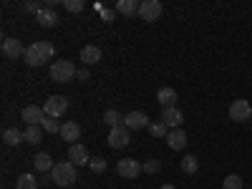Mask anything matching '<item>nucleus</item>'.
<instances>
[{
    "label": "nucleus",
    "instance_id": "obj_1",
    "mask_svg": "<svg viewBox=\"0 0 252 189\" xmlns=\"http://www.w3.org/2000/svg\"><path fill=\"white\" fill-rule=\"evenodd\" d=\"M53 56H56V48H53L51 40H35L33 46L26 48L23 58H26L28 66H46L48 61H53Z\"/></svg>",
    "mask_w": 252,
    "mask_h": 189
},
{
    "label": "nucleus",
    "instance_id": "obj_2",
    "mask_svg": "<svg viewBox=\"0 0 252 189\" xmlns=\"http://www.w3.org/2000/svg\"><path fill=\"white\" fill-rule=\"evenodd\" d=\"M76 164L73 161H58L51 172V182L58 184V187H71L76 182Z\"/></svg>",
    "mask_w": 252,
    "mask_h": 189
},
{
    "label": "nucleus",
    "instance_id": "obj_3",
    "mask_svg": "<svg viewBox=\"0 0 252 189\" xmlns=\"http://www.w3.org/2000/svg\"><path fill=\"white\" fill-rule=\"evenodd\" d=\"M76 66H73V61H66V58H61V61H53V66H51V78L56 83H68L76 78Z\"/></svg>",
    "mask_w": 252,
    "mask_h": 189
},
{
    "label": "nucleus",
    "instance_id": "obj_4",
    "mask_svg": "<svg viewBox=\"0 0 252 189\" xmlns=\"http://www.w3.org/2000/svg\"><path fill=\"white\" fill-rule=\"evenodd\" d=\"M141 172H144V164H139L136 159H121L116 164V174L124 179H136Z\"/></svg>",
    "mask_w": 252,
    "mask_h": 189
},
{
    "label": "nucleus",
    "instance_id": "obj_5",
    "mask_svg": "<svg viewBox=\"0 0 252 189\" xmlns=\"http://www.w3.org/2000/svg\"><path fill=\"white\" fill-rule=\"evenodd\" d=\"M161 3L159 0H144V3H139V18L146 20V23H154V20H159L161 15Z\"/></svg>",
    "mask_w": 252,
    "mask_h": 189
},
{
    "label": "nucleus",
    "instance_id": "obj_6",
    "mask_svg": "<svg viewBox=\"0 0 252 189\" xmlns=\"http://www.w3.org/2000/svg\"><path fill=\"white\" fill-rule=\"evenodd\" d=\"M43 111H46V116H53V119L63 116V114L68 111V98L66 96H51L43 103Z\"/></svg>",
    "mask_w": 252,
    "mask_h": 189
},
{
    "label": "nucleus",
    "instance_id": "obj_7",
    "mask_svg": "<svg viewBox=\"0 0 252 189\" xmlns=\"http://www.w3.org/2000/svg\"><path fill=\"white\" fill-rule=\"evenodd\" d=\"M149 116H146L144 111H131V114H126L124 116V126L129 131H139V129H149Z\"/></svg>",
    "mask_w": 252,
    "mask_h": 189
},
{
    "label": "nucleus",
    "instance_id": "obj_8",
    "mask_svg": "<svg viewBox=\"0 0 252 189\" xmlns=\"http://www.w3.org/2000/svg\"><path fill=\"white\" fill-rule=\"evenodd\" d=\"M250 116H252L250 101H245V98L232 101V106H229V119H232V121H247Z\"/></svg>",
    "mask_w": 252,
    "mask_h": 189
},
{
    "label": "nucleus",
    "instance_id": "obj_9",
    "mask_svg": "<svg viewBox=\"0 0 252 189\" xmlns=\"http://www.w3.org/2000/svg\"><path fill=\"white\" fill-rule=\"evenodd\" d=\"M129 139H131V131L121 124V126H116V129H111V134H109V146H111V149H124V146L129 144Z\"/></svg>",
    "mask_w": 252,
    "mask_h": 189
},
{
    "label": "nucleus",
    "instance_id": "obj_10",
    "mask_svg": "<svg viewBox=\"0 0 252 189\" xmlns=\"http://www.w3.org/2000/svg\"><path fill=\"white\" fill-rule=\"evenodd\" d=\"M161 121L169 126V129H182V124H184V114L177 109V106H172V109H164L161 111Z\"/></svg>",
    "mask_w": 252,
    "mask_h": 189
},
{
    "label": "nucleus",
    "instance_id": "obj_11",
    "mask_svg": "<svg viewBox=\"0 0 252 189\" xmlns=\"http://www.w3.org/2000/svg\"><path fill=\"white\" fill-rule=\"evenodd\" d=\"M68 159L76 164V166H83V164H91V157H89V149L81 144H71L68 149Z\"/></svg>",
    "mask_w": 252,
    "mask_h": 189
},
{
    "label": "nucleus",
    "instance_id": "obj_12",
    "mask_svg": "<svg viewBox=\"0 0 252 189\" xmlns=\"http://www.w3.org/2000/svg\"><path fill=\"white\" fill-rule=\"evenodd\" d=\"M3 56L5 58H18V56H26V48L18 38H3Z\"/></svg>",
    "mask_w": 252,
    "mask_h": 189
},
{
    "label": "nucleus",
    "instance_id": "obj_13",
    "mask_svg": "<svg viewBox=\"0 0 252 189\" xmlns=\"http://www.w3.org/2000/svg\"><path fill=\"white\" fill-rule=\"evenodd\" d=\"M43 119H46L43 106H26V109H23V121H26L28 126H38Z\"/></svg>",
    "mask_w": 252,
    "mask_h": 189
},
{
    "label": "nucleus",
    "instance_id": "obj_14",
    "mask_svg": "<svg viewBox=\"0 0 252 189\" xmlns=\"http://www.w3.org/2000/svg\"><path fill=\"white\" fill-rule=\"evenodd\" d=\"M157 101L161 103L164 109H172V106H177V91L172 86H161L157 91Z\"/></svg>",
    "mask_w": 252,
    "mask_h": 189
},
{
    "label": "nucleus",
    "instance_id": "obj_15",
    "mask_svg": "<svg viewBox=\"0 0 252 189\" xmlns=\"http://www.w3.org/2000/svg\"><path fill=\"white\" fill-rule=\"evenodd\" d=\"M166 144H169V149L182 152L184 146H187V134H184L182 129H172L169 134H166Z\"/></svg>",
    "mask_w": 252,
    "mask_h": 189
},
{
    "label": "nucleus",
    "instance_id": "obj_16",
    "mask_svg": "<svg viewBox=\"0 0 252 189\" xmlns=\"http://www.w3.org/2000/svg\"><path fill=\"white\" fill-rule=\"evenodd\" d=\"M81 61L86 63V66H96L101 61V48L98 46H83L81 48Z\"/></svg>",
    "mask_w": 252,
    "mask_h": 189
},
{
    "label": "nucleus",
    "instance_id": "obj_17",
    "mask_svg": "<svg viewBox=\"0 0 252 189\" xmlns=\"http://www.w3.org/2000/svg\"><path fill=\"white\" fill-rule=\"evenodd\" d=\"M61 136L66 139V141H78V136H81V126L76 124V121H66V124H61Z\"/></svg>",
    "mask_w": 252,
    "mask_h": 189
},
{
    "label": "nucleus",
    "instance_id": "obj_18",
    "mask_svg": "<svg viewBox=\"0 0 252 189\" xmlns=\"http://www.w3.org/2000/svg\"><path fill=\"white\" fill-rule=\"evenodd\" d=\"M33 164H35V169L38 172H53V159H51V154H46V152H38L35 157H33Z\"/></svg>",
    "mask_w": 252,
    "mask_h": 189
},
{
    "label": "nucleus",
    "instance_id": "obj_19",
    "mask_svg": "<svg viewBox=\"0 0 252 189\" xmlns=\"http://www.w3.org/2000/svg\"><path fill=\"white\" fill-rule=\"evenodd\" d=\"M35 20H38V23L43 26V28H53V26L58 23V15H56V10H51V8H43V10H40V13L35 15Z\"/></svg>",
    "mask_w": 252,
    "mask_h": 189
},
{
    "label": "nucleus",
    "instance_id": "obj_20",
    "mask_svg": "<svg viewBox=\"0 0 252 189\" xmlns=\"http://www.w3.org/2000/svg\"><path fill=\"white\" fill-rule=\"evenodd\" d=\"M116 13H121V15H139L136 0H119V3H116Z\"/></svg>",
    "mask_w": 252,
    "mask_h": 189
},
{
    "label": "nucleus",
    "instance_id": "obj_21",
    "mask_svg": "<svg viewBox=\"0 0 252 189\" xmlns=\"http://www.w3.org/2000/svg\"><path fill=\"white\" fill-rule=\"evenodd\" d=\"M23 139H26V134L20 131V129H5V131H3V141H5L8 146H18Z\"/></svg>",
    "mask_w": 252,
    "mask_h": 189
},
{
    "label": "nucleus",
    "instance_id": "obj_22",
    "mask_svg": "<svg viewBox=\"0 0 252 189\" xmlns=\"http://www.w3.org/2000/svg\"><path fill=\"white\" fill-rule=\"evenodd\" d=\"M26 141H31V144H40V139H43V126H26Z\"/></svg>",
    "mask_w": 252,
    "mask_h": 189
},
{
    "label": "nucleus",
    "instance_id": "obj_23",
    "mask_svg": "<svg viewBox=\"0 0 252 189\" xmlns=\"http://www.w3.org/2000/svg\"><path fill=\"white\" fill-rule=\"evenodd\" d=\"M15 189H38V179L33 174H20L15 182Z\"/></svg>",
    "mask_w": 252,
    "mask_h": 189
},
{
    "label": "nucleus",
    "instance_id": "obj_24",
    "mask_svg": "<svg viewBox=\"0 0 252 189\" xmlns=\"http://www.w3.org/2000/svg\"><path fill=\"white\" fill-rule=\"evenodd\" d=\"M197 169H199V161H197V157L187 154V157L182 159V172H184V174H197Z\"/></svg>",
    "mask_w": 252,
    "mask_h": 189
},
{
    "label": "nucleus",
    "instance_id": "obj_25",
    "mask_svg": "<svg viewBox=\"0 0 252 189\" xmlns=\"http://www.w3.org/2000/svg\"><path fill=\"white\" fill-rule=\"evenodd\" d=\"M103 124H109L111 129H116V126H121V124H124V116H121L116 109H109L106 114H103Z\"/></svg>",
    "mask_w": 252,
    "mask_h": 189
},
{
    "label": "nucleus",
    "instance_id": "obj_26",
    "mask_svg": "<svg viewBox=\"0 0 252 189\" xmlns=\"http://www.w3.org/2000/svg\"><path fill=\"white\" fill-rule=\"evenodd\" d=\"M149 131H152V136H166V134H169V126H166L164 121H152L149 124Z\"/></svg>",
    "mask_w": 252,
    "mask_h": 189
},
{
    "label": "nucleus",
    "instance_id": "obj_27",
    "mask_svg": "<svg viewBox=\"0 0 252 189\" xmlns=\"http://www.w3.org/2000/svg\"><path fill=\"white\" fill-rule=\"evenodd\" d=\"M222 187L224 189H242V177L240 174H229V177H224Z\"/></svg>",
    "mask_w": 252,
    "mask_h": 189
},
{
    "label": "nucleus",
    "instance_id": "obj_28",
    "mask_svg": "<svg viewBox=\"0 0 252 189\" xmlns=\"http://www.w3.org/2000/svg\"><path fill=\"white\" fill-rule=\"evenodd\" d=\"M40 126H43V131H48V134H56V131L61 134V126L56 124V119H53V116H46L43 121H40Z\"/></svg>",
    "mask_w": 252,
    "mask_h": 189
},
{
    "label": "nucleus",
    "instance_id": "obj_29",
    "mask_svg": "<svg viewBox=\"0 0 252 189\" xmlns=\"http://www.w3.org/2000/svg\"><path fill=\"white\" fill-rule=\"evenodd\" d=\"M89 166H91V172H94V174H103V172H106V166H109V164H106V159L96 157V159H91V164H89Z\"/></svg>",
    "mask_w": 252,
    "mask_h": 189
},
{
    "label": "nucleus",
    "instance_id": "obj_30",
    "mask_svg": "<svg viewBox=\"0 0 252 189\" xmlns=\"http://www.w3.org/2000/svg\"><path fill=\"white\" fill-rule=\"evenodd\" d=\"M161 169V161L159 159H149V161H144V172L146 174H157Z\"/></svg>",
    "mask_w": 252,
    "mask_h": 189
},
{
    "label": "nucleus",
    "instance_id": "obj_31",
    "mask_svg": "<svg viewBox=\"0 0 252 189\" xmlns=\"http://www.w3.org/2000/svg\"><path fill=\"white\" fill-rule=\"evenodd\" d=\"M63 8L68 13H78V10H83V0H63Z\"/></svg>",
    "mask_w": 252,
    "mask_h": 189
},
{
    "label": "nucleus",
    "instance_id": "obj_32",
    "mask_svg": "<svg viewBox=\"0 0 252 189\" xmlns=\"http://www.w3.org/2000/svg\"><path fill=\"white\" fill-rule=\"evenodd\" d=\"M23 10L26 13H40V10H43V5H40V3H33V0H26V3H23Z\"/></svg>",
    "mask_w": 252,
    "mask_h": 189
},
{
    "label": "nucleus",
    "instance_id": "obj_33",
    "mask_svg": "<svg viewBox=\"0 0 252 189\" xmlns=\"http://www.w3.org/2000/svg\"><path fill=\"white\" fill-rule=\"evenodd\" d=\"M101 18L106 20V23H111V18H114V10H111V8H101Z\"/></svg>",
    "mask_w": 252,
    "mask_h": 189
},
{
    "label": "nucleus",
    "instance_id": "obj_34",
    "mask_svg": "<svg viewBox=\"0 0 252 189\" xmlns=\"http://www.w3.org/2000/svg\"><path fill=\"white\" fill-rule=\"evenodd\" d=\"M76 78H78V81H89V68H78Z\"/></svg>",
    "mask_w": 252,
    "mask_h": 189
},
{
    "label": "nucleus",
    "instance_id": "obj_35",
    "mask_svg": "<svg viewBox=\"0 0 252 189\" xmlns=\"http://www.w3.org/2000/svg\"><path fill=\"white\" fill-rule=\"evenodd\" d=\"M161 189H177V187H174V184H164Z\"/></svg>",
    "mask_w": 252,
    "mask_h": 189
}]
</instances>
